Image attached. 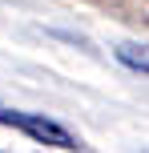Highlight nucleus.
Here are the masks:
<instances>
[{"label": "nucleus", "mask_w": 149, "mask_h": 153, "mask_svg": "<svg viewBox=\"0 0 149 153\" xmlns=\"http://www.w3.org/2000/svg\"><path fill=\"white\" fill-rule=\"evenodd\" d=\"M0 125H8V129H20L24 137H32L36 145L77 149V137H73V133L64 129L61 121H53V117H44V113H24V109H8V105H0Z\"/></svg>", "instance_id": "obj_1"}, {"label": "nucleus", "mask_w": 149, "mask_h": 153, "mask_svg": "<svg viewBox=\"0 0 149 153\" xmlns=\"http://www.w3.org/2000/svg\"><path fill=\"white\" fill-rule=\"evenodd\" d=\"M117 56L129 65V69H141V73H149V53H145V48L137 53V45H121V48H117Z\"/></svg>", "instance_id": "obj_2"}]
</instances>
